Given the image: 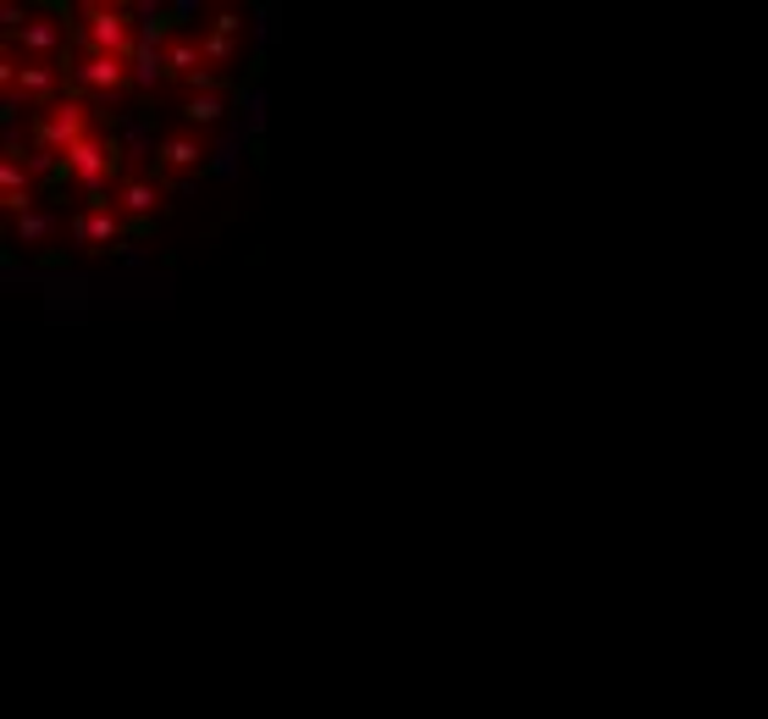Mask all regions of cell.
<instances>
[{
  "mask_svg": "<svg viewBox=\"0 0 768 719\" xmlns=\"http://www.w3.org/2000/svg\"><path fill=\"white\" fill-rule=\"evenodd\" d=\"M0 211H7V222L34 211V167L18 139H7V155H0Z\"/></svg>",
  "mask_w": 768,
  "mask_h": 719,
  "instance_id": "obj_9",
  "label": "cell"
},
{
  "mask_svg": "<svg viewBox=\"0 0 768 719\" xmlns=\"http://www.w3.org/2000/svg\"><path fill=\"white\" fill-rule=\"evenodd\" d=\"M128 233H133V227L117 216V205H84V211H73V244H78L84 255H106V249H117Z\"/></svg>",
  "mask_w": 768,
  "mask_h": 719,
  "instance_id": "obj_8",
  "label": "cell"
},
{
  "mask_svg": "<svg viewBox=\"0 0 768 719\" xmlns=\"http://www.w3.org/2000/svg\"><path fill=\"white\" fill-rule=\"evenodd\" d=\"M7 233H12V244H23V249H40V244L56 233V216H45V211L34 205V211L12 216V222H7Z\"/></svg>",
  "mask_w": 768,
  "mask_h": 719,
  "instance_id": "obj_13",
  "label": "cell"
},
{
  "mask_svg": "<svg viewBox=\"0 0 768 719\" xmlns=\"http://www.w3.org/2000/svg\"><path fill=\"white\" fill-rule=\"evenodd\" d=\"M67 95H62V62H29L23 67V84H18V100L12 106H29V111H51V106H62ZM7 106V100H0Z\"/></svg>",
  "mask_w": 768,
  "mask_h": 719,
  "instance_id": "obj_11",
  "label": "cell"
},
{
  "mask_svg": "<svg viewBox=\"0 0 768 719\" xmlns=\"http://www.w3.org/2000/svg\"><path fill=\"white\" fill-rule=\"evenodd\" d=\"M238 34H244V12H238V7H210V12H205L199 40H205V62H210V73L232 67V56H238Z\"/></svg>",
  "mask_w": 768,
  "mask_h": 719,
  "instance_id": "obj_10",
  "label": "cell"
},
{
  "mask_svg": "<svg viewBox=\"0 0 768 719\" xmlns=\"http://www.w3.org/2000/svg\"><path fill=\"white\" fill-rule=\"evenodd\" d=\"M205 161H210V133H199V128H183V122H177L172 133L155 139V172H161L166 183H177V178H199Z\"/></svg>",
  "mask_w": 768,
  "mask_h": 719,
  "instance_id": "obj_6",
  "label": "cell"
},
{
  "mask_svg": "<svg viewBox=\"0 0 768 719\" xmlns=\"http://www.w3.org/2000/svg\"><path fill=\"white\" fill-rule=\"evenodd\" d=\"M73 40H78V51L133 62L144 45V29L128 0H84V7H73Z\"/></svg>",
  "mask_w": 768,
  "mask_h": 719,
  "instance_id": "obj_1",
  "label": "cell"
},
{
  "mask_svg": "<svg viewBox=\"0 0 768 719\" xmlns=\"http://www.w3.org/2000/svg\"><path fill=\"white\" fill-rule=\"evenodd\" d=\"M62 183H73L78 194H84V205H111L106 200V183L111 178H122V150H117V139H106V133H89L84 144H73L67 155H62ZM117 189V183H111Z\"/></svg>",
  "mask_w": 768,
  "mask_h": 719,
  "instance_id": "obj_2",
  "label": "cell"
},
{
  "mask_svg": "<svg viewBox=\"0 0 768 719\" xmlns=\"http://www.w3.org/2000/svg\"><path fill=\"white\" fill-rule=\"evenodd\" d=\"M95 133V111H89V100H78V95H67L62 106H51V111H40L34 117V150L40 155H51V161H62L73 144H84Z\"/></svg>",
  "mask_w": 768,
  "mask_h": 719,
  "instance_id": "obj_4",
  "label": "cell"
},
{
  "mask_svg": "<svg viewBox=\"0 0 768 719\" xmlns=\"http://www.w3.org/2000/svg\"><path fill=\"white\" fill-rule=\"evenodd\" d=\"M177 117H183V128L210 133V128L227 117V89H183V95H177Z\"/></svg>",
  "mask_w": 768,
  "mask_h": 719,
  "instance_id": "obj_12",
  "label": "cell"
},
{
  "mask_svg": "<svg viewBox=\"0 0 768 719\" xmlns=\"http://www.w3.org/2000/svg\"><path fill=\"white\" fill-rule=\"evenodd\" d=\"M166 200H172V183L161 178V172H122L117 178V189H111V205H117V216L139 233V227H150L161 211H166Z\"/></svg>",
  "mask_w": 768,
  "mask_h": 719,
  "instance_id": "obj_5",
  "label": "cell"
},
{
  "mask_svg": "<svg viewBox=\"0 0 768 719\" xmlns=\"http://www.w3.org/2000/svg\"><path fill=\"white\" fill-rule=\"evenodd\" d=\"M67 84H73V95H78V100H106V106H122V100L133 95L139 73H133V62H122V56H95V51H78V56L67 62Z\"/></svg>",
  "mask_w": 768,
  "mask_h": 719,
  "instance_id": "obj_3",
  "label": "cell"
},
{
  "mask_svg": "<svg viewBox=\"0 0 768 719\" xmlns=\"http://www.w3.org/2000/svg\"><path fill=\"white\" fill-rule=\"evenodd\" d=\"M29 12H34V7H18V0H0V40H12V34L29 23Z\"/></svg>",
  "mask_w": 768,
  "mask_h": 719,
  "instance_id": "obj_14",
  "label": "cell"
},
{
  "mask_svg": "<svg viewBox=\"0 0 768 719\" xmlns=\"http://www.w3.org/2000/svg\"><path fill=\"white\" fill-rule=\"evenodd\" d=\"M67 18H73V12L34 7V12H29V23H23L12 40H0V45H12L23 62H62V45H67Z\"/></svg>",
  "mask_w": 768,
  "mask_h": 719,
  "instance_id": "obj_7",
  "label": "cell"
}]
</instances>
